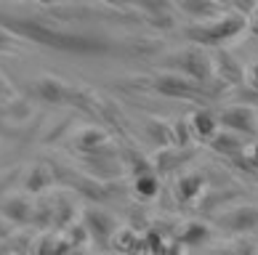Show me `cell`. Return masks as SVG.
Returning a JSON list of instances; mask_svg holds the SVG:
<instances>
[{
  "instance_id": "1",
  "label": "cell",
  "mask_w": 258,
  "mask_h": 255,
  "mask_svg": "<svg viewBox=\"0 0 258 255\" xmlns=\"http://www.w3.org/2000/svg\"><path fill=\"white\" fill-rule=\"evenodd\" d=\"M0 24L8 32L27 37L30 43L48 45V48H56V51H70V53H107V51H112L109 40H101V37H93V35L67 32V30L51 27L45 22H37V19H19V16L0 14Z\"/></svg>"
},
{
  "instance_id": "2",
  "label": "cell",
  "mask_w": 258,
  "mask_h": 255,
  "mask_svg": "<svg viewBox=\"0 0 258 255\" xmlns=\"http://www.w3.org/2000/svg\"><path fill=\"white\" fill-rule=\"evenodd\" d=\"M245 30V19L237 14V16H224V19H216V22H208V24H197V27H189L186 37L197 45H218V43H226L229 37L240 35Z\"/></svg>"
},
{
  "instance_id": "3",
  "label": "cell",
  "mask_w": 258,
  "mask_h": 255,
  "mask_svg": "<svg viewBox=\"0 0 258 255\" xmlns=\"http://www.w3.org/2000/svg\"><path fill=\"white\" fill-rule=\"evenodd\" d=\"M155 88L173 99H203V82L192 77H176V74H162L155 80Z\"/></svg>"
},
{
  "instance_id": "4",
  "label": "cell",
  "mask_w": 258,
  "mask_h": 255,
  "mask_svg": "<svg viewBox=\"0 0 258 255\" xmlns=\"http://www.w3.org/2000/svg\"><path fill=\"white\" fill-rule=\"evenodd\" d=\"M173 61H178V69L186 74V77H192L197 82H205L210 74H213V59L210 56H205L203 51H184V53H178Z\"/></svg>"
},
{
  "instance_id": "5",
  "label": "cell",
  "mask_w": 258,
  "mask_h": 255,
  "mask_svg": "<svg viewBox=\"0 0 258 255\" xmlns=\"http://www.w3.org/2000/svg\"><path fill=\"white\" fill-rule=\"evenodd\" d=\"M218 122L229 130H242V133H255L258 117L250 107H229L218 115Z\"/></svg>"
},
{
  "instance_id": "6",
  "label": "cell",
  "mask_w": 258,
  "mask_h": 255,
  "mask_svg": "<svg viewBox=\"0 0 258 255\" xmlns=\"http://www.w3.org/2000/svg\"><path fill=\"white\" fill-rule=\"evenodd\" d=\"M232 231H250L258 226V207H237L221 221Z\"/></svg>"
},
{
  "instance_id": "7",
  "label": "cell",
  "mask_w": 258,
  "mask_h": 255,
  "mask_svg": "<svg viewBox=\"0 0 258 255\" xmlns=\"http://www.w3.org/2000/svg\"><path fill=\"white\" fill-rule=\"evenodd\" d=\"M192 136H197L200 141H210L218 133V117H213V112L208 109H200L197 115L192 117Z\"/></svg>"
},
{
  "instance_id": "8",
  "label": "cell",
  "mask_w": 258,
  "mask_h": 255,
  "mask_svg": "<svg viewBox=\"0 0 258 255\" xmlns=\"http://www.w3.org/2000/svg\"><path fill=\"white\" fill-rule=\"evenodd\" d=\"M216 61H221V64H213V72L221 74L224 82L234 85V82H242V80H245V69H242V67H237V61H234L229 53L221 51V53L216 56Z\"/></svg>"
},
{
  "instance_id": "9",
  "label": "cell",
  "mask_w": 258,
  "mask_h": 255,
  "mask_svg": "<svg viewBox=\"0 0 258 255\" xmlns=\"http://www.w3.org/2000/svg\"><path fill=\"white\" fill-rule=\"evenodd\" d=\"M37 91H40V96L45 101H64L67 99V85L59 82V80H53V77H43V80H37Z\"/></svg>"
},
{
  "instance_id": "10",
  "label": "cell",
  "mask_w": 258,
  "mask_h": 255,
  "mask_svg": "<svg viewBox=\"0 0 258 255\" xmlns=\"http://www.w3.org/2000/svg\"><path fill=\"white\" fill-rule=\"evenodd\" d=\"M133 189H136V194L141 197V200H152V197L157 194V176H152L149 170H141V173H136V181H133Z\"/></svg>"
},
{
  "instance_id": "11",
  "label": "cell",
  "mask_w": 258,
  "mask_h": 255,
  "mask_svg": "<svg viewBox=\"0 0 258 255\" xmlns=\"http://www.w3.org/2000/svg\"><path fill=\"white\" fill-rule=\"evenodd\" d=\"M210 144H213L216 152H224V154H237L240 152V141H237L232 133H216L210 138Z\"/></svg>"
},
{
  "instance_id": "12",
  "label": "cell",
  "mask_w": 258,
  "mask_h": 255,
  "mask_svg": "<svg viewBox=\"0 0 258 255\" xmlns=\"http://www.w3.org/2000/svg\"><path fill=\"white\" fill-rule=\"evenodd\" d=\"M181 237H184V239H189V242H197V239H208V229H205V226H200V223H195V226H186Z\"/></svg>"
},
{
  "instance_id": "13",
  "label": "cell",
  "mask_w": 258,
  "mask_h": 255,
  "mask_svg": "<svg viewBox=\"0 0 258 255\" xmlns=\"http://www.w3.org/2000/svg\"><path fill=\"white\" fill-rule=\"evenodd\" d=\"M195 189H200V178H197V176H195V178L189 176L186 181L181 184V192H178V194H181V200H189V197H192V194H197Z\"/></svg>"
},
{
  "instance_id": "14",
  "label": "cell",
  "mask_w": 258,
  "mask_h": 255,
  "mask_svg": "<svg viewBox=\"0 0 258 255\" xmlns=\"http://www.w3.org/2000/svg\"><path fill=\"white\" fill-rule=\"evenodd\" d=\"M11 43H14V32H8L3 27V30H0V51H8V48H11Z\"/></svg>"
},
{
  "instance_id": "15",
  "label": "cell",
  "mask_w": 258,
  "mask_h": 255,
  "mask_svg": "<svg viewBox=\"0 0 258 255\" xmlns=\"http://www.w3.org/2000/svg\"><path fill=\"white\" fill-rule=\"evenodd\" d=\"M245 80L250 82V85H253L255 91H258V64H255V67H250V69L245 72Z\"/></svg>"
},
{
  "instance_id": "16",
  "label": "cell",
  "mask_w": 258,
  "mask_h": 255,
  "mask_svg": "<svg viewBox=\"0 0 258 255\" xmlns=\"http://www.w3.org/2000/svg\"><path fill=\"white\" fill-rule=\"evenodd\" d=\"M253 30L258 32V6H253Z\"/></svg>"
},
{
  "instance_id": "17",
  "label": "cell",
  "mask_w": 258,
  "mask_h": 255,
  "mask_svg": "<svg viewBox=\"0 0 258 255\" xmlns=\"http://www.w3.org/2000/svg\"><path fill=\"white\" fill-rule=\"evenodd\" d=\"M104 3H109V6H128L131 0H104Z\"/></svg>"
},
{
  "instance_id": "18",
  "label": "cell",
  "mask_w": 258,
  "mask_h": 255,
  "mask_svg": "<svg viewBox=\"0 0 258 255\" xmlns=\"http://www.w3.org/2000/svg\"><path fill=\"white\" fill-rule=\"evenodd\" d=\"M253 162H255V167H258V146H255V154H253Z\"/></svg>"
}]
</instances>
